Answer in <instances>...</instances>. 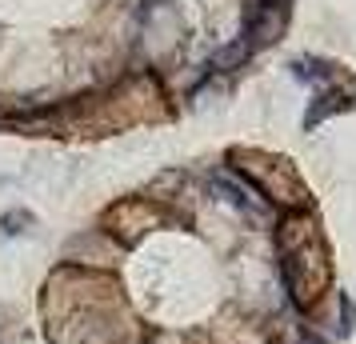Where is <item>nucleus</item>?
I'll return each mask as SVG.
<instances>
[{
  "instance_id": "obj_1",
  "label": "nucleus",
  "mask_w": 356,
  "mask_h": 344,
  "mask_svg": "<svg viewBox=\"0 0 356 344\" xmlns=\"http://www.w3.org/2000/svg\"><path fill=\"white\" fill-rule=\"evenodd\" d=\"M248 56H252V44H248V40L241 36L232 49H220L216 56H212V68H236L241 60H248Z\"/></svg>"
}]
</instances>
